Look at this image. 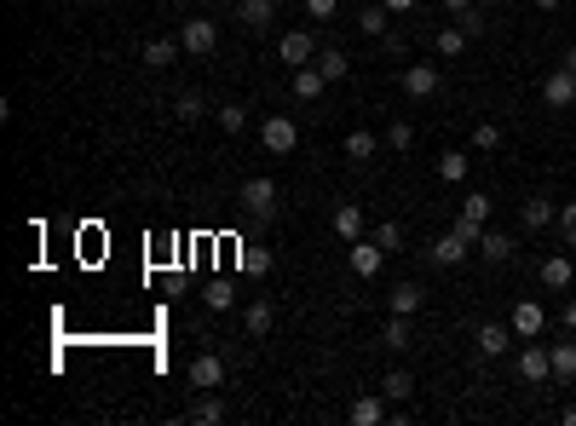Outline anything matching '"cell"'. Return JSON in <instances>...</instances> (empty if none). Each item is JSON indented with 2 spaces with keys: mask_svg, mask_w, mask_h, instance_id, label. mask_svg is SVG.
Returning a JSON list of instances; mask_svg holds the SVG:
<instances>
[{
  "mask_svg": "<svg viewBox=\"0 0 576 426\" xmlns=\"http://www.w3.org/2000/svg\"><path fill=\"white\" fill-rule=\"evenodd\" d=\"M346 265H352V277H358V283H369V277H381V265H386V248L381 242H352V253H346Z\"/></svg>",
  "mask_w": 576,
  "mask_h": 426,
  "instance_id": "cell-1",
  "label": "cell"
},
{
  "mask_svg": "<svg viewBox=\"0 0 576 426\" xmlns=\"http://www.w3.org/2000/svg\"><path fill=\"white\" fill-rule=\"evenodd\" d=\"M237 202H242L254 219H272V213H277V185H272V179H248V185L237 190Z\"/></svg>",
  "mask_w": 576,
  "mask_h": 426,
  "instance_id": "cell-2",
  "label": "cell"
},
{
  "mask_svg": "<svg viewBox=\"0 0 576 426\" xmlns=\"http://www.w3.org/2000/svg\"><path fill=\"white\" fill-rule=\"evenodd\" d=\"M260 144H265L272 156H288L294 144H300V127H294L288 116H265V127H260Z\"/></svg>",
  "mask_w": 576,
  "mask_h": 426,
  "instance_id": "cell-3",
  "label": "cell"
},
{
  "mask_svg": "<svg viewBox=\"0 0 576 426\" xmlns=\"http://www.w3.org/2000/svg\"><path fill=\"white\" fill-rule=\"evenodd\" d=\"M542 104H548V109H571V104H576V76H571V69L542 76Z\"/></svg>",
  "mask_w": 576,
  "mask_h": 426,
  "instance_id": "cell-4",
  "label": "cell"
},
{
  "mask_svg": "<svg viewBox=\"0 0 576 426\" xmlns=\"http://www.w3.org/2000/svg\"><path fill=\"white\" fill-rule=\"evenodd\" d=\"M191 386H196V392H219V386H225V358L202 351V358L191 363Z\"/></svg>",
  "mask_w": 576,
  "mask_h": 426,
  "instance_id": "cell-5",
  "label": "cell"
},
{
  "mask_svg": "<svg viewBox=\"0 0 576 426\" xmlns=\"http://www.w3.org/2000/svg\"><path fill=\"white\" fill-rule=\"evenodd\" d=\"M438 92V64H403V99H433Z\"/></svg>",
  "mask_w": 576,
  "mask_h": 426,
  "instance_id": "cell-6",
  "label": "cell"
},
{
  "mask_svg": "<svg viewBox=\"0 0 576 426\" xmlns=\"http://www.w3.org/2000/svg\"><path fill=\"white\" fill-rule=\"evenodd\" d=\"M542 323H548L542 300H519V306H513V334L519 340H542Z\"/></svg>",
  "mask_w": 576,
  "mask_h": 426,
  "instance_id": "cell-7",
  "label": "cell"
},
{
  "mask_svg": "<svg viewBox=\"0 0 576 426\" xmlns=\"http://www.w3.org/2000/svg\"><path fill=\"white\" fill-rule=\"evenodd\" d=\"M277 58H283V64H294V69H300V64H317L312 35H305V29H288L283 41H277Z\"/></svg>",
  "mask_w": 576,
  "mask_h": 426,
  "instance_id": "cell-8",
  "label": "cell"
},
{
  "mask_svg": "<svg viewBox=\"0 0 576 426\" xmlns=\"http://www.w3.org/2000/svg\"><path fill=\"white\" fill-rule=\"evenodd\" d=\"M179 46H185V52H196V58H202V52H214V46H219L214 18H191V23H185V35H179Z\"/></svg>",
  "mask_w": 576,
  "mask_h": 426,
  "instance_id": "cell-9",
  "label": "cell"
},
{
  "mask_svg": "<svg viewBox=\"0 0 576 426\" xmlns=\"http://www.w3.org/2000/svg\"><path fill=\"white\" fill-rule=\"evenodd\" d=\"M548 374H554V358H548V351L531 340V346L519 351V381H531V386H536V381H548Z\"/></svg>",
  "mask_w": 576,
  "mask_h": 426,
  "instance_id": "cell-10",
  "label": "cell"
},
{
  "mask_svg": "<svg viewBox=\"0 0 576 426\" xmlns=\"http://www.w3.org/2000/svg\"><path fill=\"white\" fill-rule=\"evenodd\" d=\"M323 87H329V76L317 64H300V69H294V99L317 104V99H323Z\"/></svg>",
  "mask_w": 576,
  "mask_h": 426,
  "instance_id": "cell-11",
  "label": "cell"
},
{
  "mask_svg": "<svg viewBox=\"0 0 576 426\" xmlns=\"http://www.w3.org/2000/svg\"><path fill=\"white\" fill-rule=\"evenodd\" d=\"M473 340H479L484 358H501V351L513 346V323H479V334H473Z\"/></svg>",
  "mask_w": 576,
  "mask_h": 426,
  "instance_id": "cell-12",
  "label": "cell"
},
{
  "mask_svg": "<svg viewBox=\"0 0 576 426\" xmlns=\"http://www.w3.org/2000/svg\"><path fill=\"white\" fill-rule=\"evenodd\" d=\"M467 248H473V242H461L456 230H444V237L426 248V260H433V265H461V260H467Z\"/></svg>",
  "mask_w": 576,
  "mask_h": 426,
  "instance_id": "cell-13",
  "label": "cell"
},
{
  "mask_svg": "<svg viewBox=\"0 0 576 426\" xmlns=\"http://www.w3.org/2000/svg\"><path fill=\"white\" fill-rule=\"evenodd\" d=\"M554 202H542V197H531V202H519V225L524 230H548V225H554Z\"/></svg>",
  "mask_w": 576,
  "mask_h": 426,
  "instance_id": "cell-14",
  "label": "cell"
},
{
  "mask_svg": "<svg viewBox=\"0 0 576 426\" xmlns=\"http://www.w3.org/2000/svg\"><path fill=\"white\" fill-rule=\"evenodd\" d=\"M536 277H542V288H571V260L565 253H548V260L536 265Z\"/></svg>",
  "mask_w": 576,
  "mask_h": 426,
  "instance_id": "cell-15",
  "label": "cell"
},
{
  "mask_svg": "<svg viewBox=\"0 0 576 426\" xmlns=\"http://www.w3.org/2000/svg\"><path fill=\"white\" fill-rule=\"evenodd\" d=\"M381 398H386V404H410V398H415V374L410 369H392L381 381Z\"/></svg>",
  "mask_w": 576,
  "mask_h": 426,
  "instance_id": "cell-16",
  "label": "cell"
},
{
  "mask_svg": "<svg viewBox=\"0 0 576 426\" xmlns=\"http://www.w3.org/2000/svg\"><path fill=\"white\" fill-rule=\"evenodd\" d=\"M335 237H346V242L363 237V208H358V202H340V208H335Z\"/></svg>",
  "mask_w": 576,
  "mask_h": 426,
  "instance_id": "cell-17",
  "label": "cell"
},
{
  "mask_svg": "<svg viewBox=\"0 0 576 426\" xmlns=\"http://www.w3.org/2000/svg\"><path fill=\"white\" fill-rule=\"evenodd\" d=\"M346 415H352V426H381L386 421V404H381V398H352Z\"/></svg>",
  "mask_w": 576,
  "mask_h": 426,
  "instance_id": "cell-18",
  "label": "cell"
},
{
  "mask_svg": "<svg viewBox=\"0 0 576 426\" xmlns=\"http://www.w3.org/2000/svg\"><path fill=\"white\" fill-rule=\"evenodd\" d=\"M479 253H484L490 265H507V260H513V237H501V230H484V237H479Z\"/></svg>",
  "mask_w": 576,
  "mask_h": 426,
  "instance_id": "cell-19",
  "label": "cell"
},
{
  "mask_svg": "<svg viewBox=\"0 0 576 426\" xmlns=\"http://www.w3.org/2000/svg\"><path fill=\"white\" fill-rule=\"evenodd\" d=\"M272 323H277L272 300H254V306L242 311V328H248V334H272Z\"/></svg>",
  "mask_w": 576,
  "mask_h": 426,
  "instance_id": "cell-20",
  "label": "cell"
},
{
  "mask_svg": "<svg viewBox=\"0 0 576 426\" xmlns=\"http://www.w3.org/2000/svg\"><path fill=\"white\" fill-rule=\"evenodd\" d=\"M467 41H473V35L461 29V23H444V29H438V52H444V58H461V52H467Z\"/></svg>",
  "mask_w": 576,
  "mask_h": 426,
  "instance_id": "cell-21",
  "label": "cell"
},
{
  "mask_svg": "<svg viewBox=\"0 0 576 426\" xmlns=\"http://www.w3.org/2000/svg\"><path fill=\"white\" fill-rule=\"evenodd\" d=\"M392 311H398V317H415V311H421V283H398L392 288Z\"/></svg>",
  "mask_w": 576,
  "mask_h": 426,
  "instance_id": "cell-22",
  "label": "cell"
},
{
  "mask_svg": "<svg viewBox=\"0 0 576 426\" xmlns=\"http://www.w3.org/2000/svg\"><path fill=\"white\" fill-rule=\"evenodd\" d=\"M237 18L248 23V29H265V23L277 18V6H272V0H242V6H237Z\"/></svg>",
  "mask_w": 576,
  "mask_h": 426,
  "instance_id": "cell-23",
  "label": "cell"
},
{
  "mask_svg": "<svg viewBox=\"0 0 576 426\" xmlns=\"http://www.w3.org/2000/svg\"><path fill=\"white\" fill-rule=\"evenodd\" d=\"M317 69H323L329 81H346V69H352V58L340 52V46H323V52H317Z\"/></svg>",
  "mask_w": 576,
  "mask_h": 426,
  "instance_id": "cell-24",
  "label": "cell"
},
{
  "mask_svg": "<svg viewBox=\"0 0 576 426\" xmlns=\"http://www.w3.org/2000/svg\"><path fill=\"white\" fill-rule=\"evenodd\" d=\"M410 317H398V311H392V323L381 328V346H392V351H410Z\"/></svg>",
  "mask_w": 576,
  "mask_h": 426,
  "instance_id": "cell-25",
  "label": "cell"
},
{
  "mask_svg": "<svg viewBox=\"0 0 576 426\" xmlns=\"http://www.w3.org/2000/svg\"><path fill=\"white\" fill-rule=\"evenodd\" d=\"M438 179H444V185H461V179H467V156L444 150V156H438Z\"/></svg>",
  "mask_w": 576,
  "mask_h": 426,
  "instance_id": "cell-26",
  "label": "cell"
},
{
  "mask_svg": "<svg viewBox=\"0 0 576 426\" xmlns=\"http://www.w3.org/2000/svg\"><path fill=\"white\" fill-rule=\"evenodd\" d=\"M548 358H554V381H576V346H571V340H565V346H554Z\"/></svg>",
  "mask_w": 576,
  "mask_h": 426,
  "instance_id": "cell-27",
  "label": "cell"
},
{
  "mask_svg": "<svg viewBox=\"0 0 576 426\" xmlns=\"http://www.w3.org/2000/svg\"><path fill=\"white\" fill-rule=\"evenodd\" d=\"M174 64V41H167V35H156L150 46H144V69H167Z\"/></svg>",
  "mask_w": 576,
  "mask_h": 426,
  "instance_id": "cell-28",
  "label": "cell"
},
{
  "mask_svg": "<svg viewBox=\"0 0 576 426\" xmlns=\"http://www.w3.org/2000/svg\"><path fill=\"white\" fill-rule=\"evenodd\" d=\"M375 144H381V139H375V133H346V156H352V162H369V156H375Z\"/></svg>",
  "mask_w": 576,
  "mask_h": 426,
  "instance_id": "cell-29",
  "label": "cell"
},
{
  "mask_svg": "<svg viewBox=\"0 0 576 426\" xmlns=\"http://www.w3.org/2000/svg\"><path fill=\"white\" fill-rule=\"evenodd\" d=\"M191 421H202V426H214V421H225V398H214V392H202V404L191 409Z\"/></svg>",
  "mask_w": 576,
  "mask_h": 426,
  "instance_id": "cell-30",
  "label": "cell"
},
{
  "mask_svg": "<svg viewBox=\"0 0 576 426\" xmlns=\"http://www.w3.org/2000/svg\"><path fill=\"white\" fill-rule=\"evenodd\" d=\"M386 18H392L386 6H363V12H358V29H363V35H386Z\"/></svg>",
  "mask_w": 576,
  "mask_h": 426,
  "instance_id": "cell-31",
  "label": "cell"
},
{
  "mask_svg": "<svg viewBox=\"0 0 576 426\" xmlns=\"http://www.w3.org/2000/svg\"><path fill=\"white\" fill-rule=\"evenodd\" d=\"M207 306H214V311H231V306H237V294H231V283H225V277H219V283H207Z\"/></svg>",
  "mask_w": 576,
  "mask_h": 426,
  "instance_id": "cell-32",
  "label": "cell"
},
{
  "mask_svg": "<svg viewBox=\"0 0 576 426\" xmlns=\"http://www.w3.org/2000/svg\"><path fill=\"white\" fill-rule=\"evenodd\" d=\"M450 230H456L461 242H479V237H484V219H473V213H456V219H450Z\"/></svg>",
  "mask_w": 576,
  "mask_h": 426,
  "instance_id": "cell-33",
  "label": "cell"
},
{
  "mask_svg": "<svg viewBox=\"0 0 576 426\" xmlns=\"http://www.w3.org/2000/svg\"><path fill=\"white\" fill-rule=\"evenodd\" d=\"M219 127H225V133H242V127H248V109H242V104H219Z\"/></svg>",
  "mask_w": 576,
  "mask_h": 426,
  "instance_id": "cell-34",
  "label": "cell"
},
{
  "mask_svg": "<svg viewBox=\"0 0 576 426\" xmlns=\"http://www.w3.org/2000/svg\"><path fill=\"white\" fill-rule=\"evenodd\" d=\"M501 144V127L496 121H479V127H473V150H496Z\"/></svg>",
  "mask_w": 576,
  "mask_h": 426,
  "instance_id": "cell-35",
  "label": "cell"
},
{
  "mask_svg": "<svg viewBox=\"0 0 576 426\" xmlns=\"http://www.w3.org/2000/svg\"><path fill=\"white\" fill-rule=\"evenodd\" d=\"M375 242H381L386 253H398V242H403V225H398V219H386V225H375Z\"/></svg>",
  "mask_w": 576,
  "mask_h": 426,
  "instance_id": "cell-36",
  "label": "cell"
},
{
  "mask_svg": "<svg viewBox=\"0 0 576 426\" xmlns=\"http://www.w3.org/2000/svg\"><path fill=\"white\" fill-rule=\"evenodd\" d=\"M174 116L179 121H202V99H196V92H179V99H174Z\"/></svg>",
  "mask_w": 576,
  "mask_h": 426,
  "instance_id": "cell-37",
  "label": "cell"
},
{
  "mask_svg": "<svg viewBox=\"0 0 576 426\" xmlns=\"http://www.w3.org/2000/svg\"><path fill=\"white\" fill-rule=\"evenodd\" d=\"M386 144H392V150H410V144H415V127H410V121H392V127H386Z\"/></svg>",
  "mask_w": 576,
  "mask_h": 426,
  "instance_id": "cell-38",
  "label": "cell"
},
{
  "mask_svg": "<svg viewBox=\"0 0 576 426\" xmlns=\"http://www.w3.org/2000/svg\"><path fill=\"white\" fill-rule=\"evenodd\" d=\"M461 213H473V219H490V197H484V190H473V197H461Z\"/></svg>",
  "mask_w": 576,
  "mask_h": 426,
  "instance_id": "cell-39",
  "label": "cell"
},
{
  "mask_svg": "<svg viewBox=\"0 0 576 426\" xmlns=\"http://www.w3.org/2000/svg\"><path fill=\"white\" fill-rule=\"evenodd\" d=\"M559 230H565V242L576 248V202H565V208H559Z\"/></svg>",
  "mask_w": 576,
  "mask_h": 426,
  "instance_id": "cell-40",
  "label": "cell"
},
{
  "mask_svg": "<svg viewBox=\"0 0 576 426\" xmlns=\"http://www.w3.org/2000/svg\"><path fill=\"white\" fill-rule=\"evenodd\" d=\"M456 23H461V29H467V35H484V12H479V6H467V12H461Z\"/></svg>",
  "mask_w": 576,
  "mask_h": 426,
  "instance_id": "cell-41",
  "label": "cell"
},
{
  "mask_svg": "<svg viewBox=\"0 0 576 426\" xmlns=\"http://www.w3.org/2000/svg\"><path fill=\"white\" fill-rule=\"evenodd\" d=\"M242 265H248V271H272V253H260V248H248V253H242Z\"/></svg>",
  "mask_w": 576,
  "mask_h": 426,
  "instance_id": "cell-42",
  "label": "cell"
},
{
  "mask_svg": "<svg viewBox=\"0 0 576 426\" xmlns=\"http://www.w3.org/2000/svg\"><path fill=\"white\" fill-rule=\"evenodd\" d=\"M335 6H340V0H305V12H312V18H335Z\"/></svg>",
  "mask_w": 576,
  "mask_h": 426,
  "instance_id": "cell-43",
  "label": "cell"
},
{
  "mask_svg": "<svg viewBox=\"0 0 576 426\" xmlns=\"http://www.w3.org/2000/svg\"><path fill=\"white\" fill-rule=\"evenodd\" d=\"M381 6L392 12V18H403V12H415V0H381Z\"/></svg>",
  "mask_w": 576,
  "mask_h": 426,
  "instance_id": "cell-44",
  "label": "cell"
},
{
  "mask_svg": "<svg viewBox=\"0 0 576 426\" xmlns=\"http://www.w3.org/2000/svg\"><path fill=\"white\" fill-rule=\"evenodd\" d=\"M467 6H473V0H444V12H450V18H461Z\"/></svg>",
  "mask_w": 576,
  "mask_h": 426,
  "instance_id": "cell-45",
  "label": "cell"
},
{
  "mask_svg": "<svg viewBox=\"0 0 576 426\" xmlns=\"http://www.w3.org/2000/svg\"><path fill=\"white\" fill-rule=\"evenodd\" d=\"M565 328H571V334H576V300H571V306H565Z\"/></svg>",
  "mask_w": 576,
  "mask_h": 426,
  "instance_id": "cell-46",
  "label": "cell"
},
{
  "mask_svg": "<svg viewBox=\"0 0 576 426\" xmlns=\"http://www.w3.org/2000/svg\"><path fill=\"white\" fill-rule=\"evenodd\" d=\"M559 69H571V76H576V46H571V52H565V64H559Z\"/></svg>",
  "mask_w": 576,
  "mask_h": 426,
  "instance_id": "cell-47",
  "label": "cell"
},
{
  "mask_svg": "<svg viewBox=\"0 0 576 426\" xmlns=\"http://www.w3.org/2000/svg\"><path fill=\"white\" fill-rule=\"evenodd\" d=\"M536 6H542V12H559V0H536Z\"/></svg>",
  "mask_w": 576,
  "mask_h": 426,
  "instance_id": "cell-48",
  "label": "cell"
},
{
  "mask_svg": "<svg viewBox=\"0 0 576 426\" xmlns=\"http://www.w3.org/2000/svg\"><path fill=\"white\" fill-rule=\"evenodd\" d=\"M565 426H576V404H571V409H565Z\"/></svg>",
  "mask_w": 576,
  "mask_h": 426,
  "instance_id": "cell-49",
  "label": "cell"
},
{
  "mask_svg": "<svg viewBox=\"0 0 576 426\" xmlns=\"http://www.w3.org/2000/svg\"><path fill=\"white\" fill-rule=\"evenodd\" d=\"M202 6H219V0H202Z\"/></svg>",
  "mask_w": 576,
  "mask_h": 426,
  "instance_id": "cell-50",
  "label": "cell"
}]
</instances>
